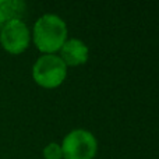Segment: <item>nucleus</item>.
I'll list each match as a JSON object with an SVG mask.
<instances>
[{
    "label": "nucleus",
    "mask_w": 159,
    "mask_h": 159,
    "mask_svg": "<svg viewBox=\"0 0 159 159\" xmlns=\"http://www.w3.org/2000/svg\"><path fill=\"white\" fill-rule=\"evenodd\" d=\"M32 39L36 49L43 55H55L67 41L66 22L55 14H45L34 24Z\"/></svg>",
    "instance_id": "obj_1"
},
{
    "label": "nucleus",
    "mask_w": 159,
    "mask_h": 159,
    "mask_svg": "<svg viewBox=\"0 0 159 159\" xmlns=\"http://www.w3.org/2000/svg\"><path fill=\"white\" fill-rule=\"evenodd\" d=\"M67 66L57 55H42L32 66V78L39 87L53 89L63 84Z\"/></svg>",
    "instance_id": "obj_2"
},
{
    "label": "nucleus",
    "mask_w": 159,
    "mask_h": 159,
    "mask_svg": "<svg viewBox=\"0 0 159 159\" xmlns=\"http://www.w3.org/2000/svg\"><path fill=\"white\" fill-rule=\"evenodd\" d=\"M61 151L64 159H93L98 151V141L91 131L77 129L64 137Z\"/></svg>",
    "instance_id": "obj_3"
},
{
    "label": "nucleus",
    "mask_w": 159,
    "mask_h": 159,
    "mask_svg": "<svg viewBox=\"0 0 159 159\" xmlns=\"http://www.w3.org/2000/svg\"><path fill=\"white\" fill-rule=\"evenodd\" d=\"M31 42V32L21 20H11L0 31V45L10 55H21Z\"/></svg>",
    "instance_id": "obj_4"
},
{
    "label": "nucleus",
    "mask_w": 159,
    "mask_h": 159,
    "mask_svg": "<svg viewBox=\"0 0 159 159\" xmlns=\"http://www.w3.org/2000/svg\"><path fill=\"white\" fill-rule=\"evenodd\" d=\"M89 56L88 46L80 39H67L60 49V59L67 67H77L85 64Z\"/></svg>",
    "instance_id": "obj_5"
},
{
    "label": "nucleus",
    "mask_w": 159,
    "mask_h": 159,
    "mask_svg": "<svg viewBox=\"0 0 159 159\" xmlns=\"http://www.w3.org/2000/svg\"><path fill=\"white\" fill-rule=\"evenodd\" d=\"M0 10H2L6 21H11V20H21L22 21L27 6L21 0H0Z\"/></svg>",
    "instance_id": "obj_6"
},
{
    "label": "nucleus",
    "mask_w": 159,
    "mask_h": 159,
    "mask_svg": "<svg viewBox=\"0 0 159 159\" xmlns=\"http://www.w3.org/2000/svg\"><path fill=\"white\" fill-rule=\"evenodd\" d=\"M43 158L45 159H63L61 145H59L57 143L48 144L43 149Z\"/></svg>",
    "instance_id": "obj_7"
},
{
    "label": "nucleus",
    "mask_w": 159,
    "mask_h": 159,
    "mask_svg": "<svg viewBox=\"0 0 159 159\" xmlns=\"http://www.w3.org/2000/svg\"><path fill=\"white\" fill-rule=\"evenodd\" d=\"M6 18H4V16H3V13H2V10H0V31H2V28H3V25L6 24Z\"/></svg>",
    "instance_id": "obj_8"
}]
</instances>
